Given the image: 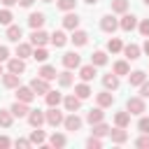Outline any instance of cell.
Returning <instances> with one entry per match:
<instances>
[{
  "label": "cell",
  "instance_id": "obj_1",
  "mask_svg": "<svg viewBox=\"0 0 149 149\" xmlns=\"http://www.w3.org/2000/svg\"><path fill=\"white\" fill-rule=\"evenodd\" d=\"M63 119H65V116H63V112H58V107H49V109L44 112V121H47L49 126H54V128L61 126Z\"/></svg>",
  "mask_w": 149,
  "mask_h": 149
},
{
  "label": "cell",
  "instance_id": "obj_2",
  "mask_svg": "<svg viewBox=\"0 0 149 149\" xmlns=\"http://www.w3.org/2000/svg\"><path fill=\"white\" fill-rule=\"evenodd\" d=\"M126 109L130 112V114H142L144 109H147V105H144V98L140 95V98H128V102H126Z\"/></svg>",
  "mask_w": 149,
  "mask_h": 149
},
{
  "label": "cell",
  "instance_id": "obj_3",
  "mask_svg": "<svg viewBox=\"0 0 149 149\" xmlns=\"http://www.w3.org/2000/svg\"><path fill=\"white\" fill-rule=\"evenodd\" d=\"M47 42H49V35H47L42 28H35V30L30 33V44H33V47H44Z\"/></svg>",
  "mask_w": 149,
  "mask_h": 149
},
{
  "label": "cell",
  "instance_id": "obj_4",
  "mask_svg": "<svg viewBox=\"0 0 149 149\" xmlns=\"http://www.w3.org/2000/svg\"><path fill=\"white\" fill-rule=\"evenodd\" d=\"M119 28L126 30V33H130V30L137 28V19H135L133 14H126V12H123V16H121V21H119Z\"/></svg>",
  "mask_w": 149,
  "mask_h": 149
},
{
  "label": "cell",
  "instance_id": "obj_5",
  "mask_svg": "<svg viewBox=\"0 0 149 149\" xmlns=\"http://www.w3.org/2000/svg\"><path fill=\"white\" fill-rule=\"evenodd\" d=\"M33 98H35V91L30 88V86H16V100H21V102H33Z\"/></svg>",
  "mask_w": 149,
  "mask_h": 149
},
{
  "label": "cell",
  "instance_id": "obj_6",
  "mask_svg": "<svg viewBox=\"0 0 149 149\" xmlns=\"http://www.w3.org/2000/svg\"><path fill=\"white\" fill-rule=\"evenodd\" d=\"M63 126H65V130H72V133H77V130L81 128V119H79L74 112H70V116H65V119H63Z\"/></svg>",
  "mask_w": 149,
  "mask_h": 149
},
{
  "label": "cell",
  "instance_id": "obj_7",
  "mask_svg": "<svg viewBox=\"0 0 149 149\" xmlns=\"http://www.w3.org/2000/svg\"><path fill=\"white\" fill-rule=\"evenodd\" d=\"M63 65H65V70H74V68H79V54H74V51H68V54H63Z\"/></svg>",
  "mask_w": 149,
  "mask_h": 149
},
{
  "label": "cell",
  "instance_id": "obj_8",
  "mask_svg": "<svg viewBox=\"0 0 149 149\" xmlns=\"http://www.w3.org/2000/svg\"><path fill=\"white\" fill-rule=\"evenodd\" d=\"M109 140L114 142V144H123L126 140H128V133H126V128H109Z\"/></svg>",
  "mask_w": 149,
  "mask_h": 149
},
{
  "label": "cell",
  "instance_id": "obj_9",
  "mask_svg": "<svg viewBox=\"0 0 149 149\" xmlns=\"http://www.w3.org/2000/svg\"><path fill=\"white\" fill-rule=\"evenodd\" d=\"M100 28H102L105 33H114V30L119 28V21H116L112 14H107V16H102V19H100Z\"/></svg>",
  "mask_w": 149,
  "mask_h": 149
},
{
  "label": "cell",
  "instance_id": "obj_10",
  "mask_svg": "<svg viewBox=\"0 0 149 149\" xmlns=\"http://www.w3.org/2000/svg\"><path fill=\"white\" fill-rule=\"evenodd\" d=\"M2 84H5L7 88H16V86L21 84V74H16V72H9V70H7V74L2 72Z\"/></svg>",
  "mask_w": 149,
  "mask_h": 149
},
{
  "label": "cell",
  "instance_id": "obj_11",
  "mask_svg": "<svg viewBox=\"0 0 149 149\" xmlns=\"http://www.w3.org/2000/svg\"><path fill=\"white\" fill-rule=\"evenodd\" d=\"M70 40H72V44H74V47H84V44L88 42V33H86V30H79V28H74Z\"/></svg>",
  "mask_w": 149,
  "mask_h": 149
},
{
  "label": "cell",
  "instance_id": "obj_12",
  "mask_svg": "<svg viewBox=\"0 0 149 149\" xmlns=\"http://www.w3.org/2000/svg\"><path fill=\"white\" fill-rule=\"evenodd\" d=\"M7 70H9V72H16V74L26 72V63H23V58H7Z\"/></svg>",
  "mask_w": 149,
  "mask_h": 149
},
{
  "label": "cell",
  "instance_id": "obj_13",
  "mask_svg": "<svg viewBox=\"0 0 149 149\" xmlns=\"http://www.w3.org/2000/svg\"><path fill=\"white\" fill-rule=\"evenodd\" d=\"M95 100H98V107H112V102H114V95H112V91H100L98 95H95Z\"/></svg>",
  "mask_w": 149,
  "mask_h": 149
},
{
  "label": "cell",
  "instance_id": "obj_14",
  "mask_svg": "<svg viewBox=\"0 0 149 149\" xmlns=\"http://www.w3.org/2000/svg\"><path fill=\"white\" fill-rule=\"evenodd\" d=\"M28 123H30L33 128H40V126L44 123V112H40V109H30V112H28Z\"/></svg>",
  "mask_w": 149,
  "mask_h": 149
},
{
  "label": "cell",
  "instance_id": "obj_15",
  "mask_svg": "<svg viewBox=\"0 0 149 149\" xmlns=\"http://www.w3.org/2000/svg\"><path fill=\"white\" fill-rule=\"evenodd\" d=\"M30 88L35 91V95H37V93H47V91H49V81L42 79V77H35V79L30 81Z\"/></svg>",
  "mask_w": 149,
  "mask_h": 149
},
{
  "label": "cell",
  "instance_id": "obj_16",
  "mask_svg": "<svg viewBox=\"0 0 149 149\" xmlns=\"http://www.w3.org/2000/svg\"><path fill=\"white\" fill-rule=\"evenodd\" d=\"M44 100H47L49 107H58V105L63 102V95H61L58 91H51V88H49V91L44 93Z\"/></svg>",
  "mask_w": 149,
  "mask_h": 149
},
{
  "label": "cell",
  "instance_id": "obj_17",
  "mask_svg": "<svg viewBox=\"0 0 149 149\" xmlns=\"http://www.w3.org/2000/svg\"><path fill=\"white\" fill-rule=\"evenodd\" d=\"M63 105H65L68 112H77V109L81 107V98H77V95H65V98H63Z\"/></svg>",
  "mask_w": 149,
  "mask_h": 149
},
{
  "label": "cell",
  "instance_id": "obj_18",
  "mask_svg": "<svg viewBox=\"0 0 149 149\" xmlns=\"http://www.w3.org/2000/svg\"><path fill=\"white\" fill-rule=\"evenodd\" d=\"M9 112H12L14 116H19V119H21V116H28V112H30V109H28V102H21V100H16V102L9 107Z\"/></svg>",
  "mask_w": 149,
  "mask_h": 149
},
{
  "label": "cell",
  "instance_id": "obj_19",
  "mask_svg": "<svg viewBox=\"0 0 149 149\" xmlns=\"http://www.w3.org/2000/svg\"><path fill=\"white\" fill-rule=\"evenodd\" d=\"M49 42L54 44V47H65V42H68V35L63 33V30H54V35H49Z\"/></svg>",
  "mask_w": 149,
  "mask_h": 149
},
{
  "label": "cell",
  "instance_id": "obj_20",
  "mask_svg": "<svg viewBox=\"0 0 149 149\" xmlns=\"http://www.w3.org/2000/svg\"><path fill=\"white\" fill-rule=\"evenodd\" d=\"M79 26V16L77 14H72V12H68L65 16H63V28H68V30H74Z\"/></svg>",
  "mask_w": 149,
  "mask_h": 149
},
{
  "label": "cell",
  "instance_id": "obj_21",
  "mask_svg": "<svg viewBox=\"0 0 149 149\" xmlns=\"http://www.w3.org/2000/svg\"><path fill=\"white\" fill-rule=\"evenodd\" d=\"M121 51L126 54V58H128V61H137V58H140V51H142V49H140L137 44H126V47H123Z\"/></svg>",
  "mask_w": 149,
  "mask_h": 149
},
{
  "label": "cell",
  "instance_id": "obj_22",
  "mask_svg": "<svg viewBox=\"0 0 149 149\" xmlns=\"http://www.w3.org/2000/svg\"><path fill=\"white\" fill-rule=\"evenodd\" d=\"M79 77H81V81H91V79L95 77V65H93V63H88V65L79 68Z\"/></svg>",
  "mask_w": 149,
  "mask_h": 149
},
{
  "label": "cell",
  "instance_id": "obj_23",
  "mask_svg": "<svg viewBox=\"0 0 149 149\" xmlns=\"http://www.w3.org/2000/svg\"><path fill=\"white\" fill-rule=\"evenodd\" d=\"M102 86H105L107 91H116V88H119V77H116L114 72H112V74H105V77H102Z\"/></svg>",
  "mask_w": 149,
  "mask_h": 149
},
{
  "label": "cell",
  "instance_id": "obj_24",
  "mask_svg": "<svg viewBox=\"0 0 149 149\" xmlns=\"http://www.w3.org/2000/svg\"><path fill=\"white\" fill-rule=\"evenodd\" d=\"M105 119V112H102V107H95V109H88V114H86V121L93 126V123H98V121H102Z\"/></svg>",
  "mask_w": 149,
  "mask_h": 149
},
{
  "label": "cell",
  "instance_id": "obj_25",
  "mask_svg": "<svg viewBox=\"0 0 149 149\" xmlns=\"http://www.w3.org/2000/svg\"><path fill=\"white\" fill-rule=\"evenodd\" d=\"M114 123L119 126V128H128V123H130V112L126 109V112H116L114 114Z\"/></svg>",
  "mask_w": 149,
  "mask_h": 149
},
{
  "label": "cell",
  "instance_id": "obj_26",
  "mask_svg": "<svg viewBox=\"0 0 149 149\" xmlns=\"http://www.w3.org/2000/svg\"><path fill=\"white\" fill-rule=\"evenodd\" d=\"M44 21H47V19H44V14H42V12H35V14H30V16H28V23H30V28H33V30H35V28H42V26H44Z\"/></svg>",
  "mask_w": 149,
  "mask_h": 149
},
{
  "label": "cell",
  "instance_id": "obj_27",
  "mask_svg": "<svg viewBox=\"0 0 149 149\" xmlns=\"http://www.w3.org/2000/svg\"><path fill=\"white\" fill-rule=\"evenodd\" d=\"M37 74H40L42 79H47V81H51V79H56V77H58V72H56V68H51V65H42Z\"/></svg>",
  "mask_w": 149,
  "mask_h": 149
},
{
  "label": "cell",
  "instance_id": "obj_28",
  "mask_svg": "<svg viewBox=\"0 0 149 149\" xmlns=\"http://www.w3.org/2000/svg\"><path fill=\"white\" fill-rule=\"evenodd\" d=\"M144 79H147L144 70H135V72H128V81H130V86H140Z\"/></svg>",
  "mask_w": 149,
  "mask_h": 149
},
{
  "label": "cell",
  "instance_id": "obj_29",
  "mask_svg": "<svg viewBox=\"0 0 149 149\" xmlns=\"http://www.w3.org/2000/svg\"><path fill=\"white\" fill-rule=\"evenodd\" d=\"M74 95H77V98H81V100H86V98L91 95V86H88L86 81L77 84V86H74Z\"/></svg>",
  "mask_w": 149,
  "mask_h": 149
},
{
  "label": "cell",
  "instance_id": "obj_30",
  "mask_svg": "<svg viewBox=\"0 0 149 149\" xmlns=\"http://www.w3.org/2000/svg\"><path fill=\"white\" fill-rule=\"evenodd\" d=\"M16 56H19V58H28V56H33V44L21 42V44L16 47Z\"/></svg>",
  "mask_w": 149,
  "mask_h": 149
},
{
  "label": "cell",
  "instance_id": "obj_31",
  "mask_svg": "<svg viewBox=\"0 0 149 149\" xmlns=\"http://www.w3.org/2000/svg\"><path fill=\"white\" fill-rule=\"evenodd\" d=\"M21 35H23V33H21V26H9V28H7V40H9V42H19Z\"/></svg>",
  "mask_w": 149,
  "mask_h": 149
},
{
  "label": "cell",
  "instance_id": "obj_32",
  "mask_svg": "<svg viewBox=\"0 0 149 149\" xmlns=\"http://www.w3.org/2000/svg\"><path fill=\"white\" fill-rule=\"evenodd\" d=\"M93 135H95V137H105V135H109V126L102 123V121L93 123Z\"/></svg>",
  "mask_w": 149,
  "mask_h": 149
},
{
  "label": "cell",
  "instance_id": "obj_33",
  "mask_svg": "<svg viewBox=\"0 0 149 149\" xmlns=\"http://www.w3.org/2000/svg\"><path fill=\"white\" fill-rule=\"evenodd\" d=\"M49 144L61 149V147H65V144H68V140H65V135H63V133H54V135L49 137Z\"/></svg>",
  "mask_w": 149,
  "mask_h": 149
},
{
  "label": "cell",
  "instance_id": "obj_34",
  "mask_svg": "<svg viewBox=\"0 0 149 149\" xmlns=\"http://www.w3.org/2000/svg\"><path fill=\"white\" fill-rule=\"evenodd\" d=\"M72 79H74V77H72V72H70V70H65V72H61V74H58V84H61L63 88L72 86Z\"/></svg>",
  "mask_w": 149,
  "mask_h": 149
},
{
  "label": "cell",
  "instance_id": "obj_35",
  "mask_svg": "<svg viewBox=\"0 0 149 149\" xmlns=\"http://www.w3.org/2000/svg\"><path fill=\"white\" fill-rule=\"evenodd\" d=\"M112 12H114V14L128 12V0H112Z\"/></svg>",
  "mask_w": 149,
  "mask_h": 149
},
{
  "label": "cell",
  "instance_id": "obj_36",
  "mask_svg": "<svg viewBox=\"0 0 149 149\" xmlns=\"http://www.w3.org/2000/svg\"><path fill=\"white\" fill-rule=\"evenodd\" d=\"M12 119H14V114L9 109H0V126L2 128H9L12 126Z\"/></svg>",
  "mask_w": 149,
  "mask_h": 149
},
{
  "label": "cell",
  "instance_id": "obj_37",
  "mask_svg": "<svg viewBox=\"0 0 149 149\" xmlns=\"http://www.w3.org/2000/svg\"><path fill=\"white\" fill-rule=\"evenodd\" d=\"M128 72H130V68H128V63H126V61H116V63H114V74H116V77L128 74Z\"/></svg>",
  "mask_w": 149,
  "mask_h": 149
},
{
  "label": "cell",
  "instance_id": "obj_38",
  "mask_svg": "<svg viewBox=\"0 0 149 149\" xmlns=\"http://www.w3.org/2000/svg\"><path fill=\"white\" fill-rule=\"evenodd\" d=\"M123 49V44H121V40L119 37H112L109 42H107V51H112V54H119Z\"/></svg>",
  "mask_w": 149,
  "mask_h": 149
},
{
  "label": "cell",
  "instance_id": "obj_39",
  "mask_svg": "<svg viewBox=\"0 0 149 149\" xmlns=\"http://www.w3.org/2000/svg\"><path fill=\"white\" fill-rule=\"evenodd\" d=\"M91 63H93L95 68H98V65H105V63H107V54H105V51H95V54L91 56Z\"/></svg>",
  "mask_w": 149,
  "mask_h": 149
},
{
  "label": "cell",
  "instance_id": "obj_40",
  "mask_svg": "<svg viewBox=\"0 0 149 149\" xmlns=\"http://www.w3.org/2000/svg\"><path fill=\"white\" fill-rule=\"evenodd\" d=\"M56 5H58V9H63V12H72V9L77 7V0H58Z\"/></svg>",
  "mask_w": 149,
  "mask_h": 149
},
{
  "label": "cell",
  "instance_id": "obj_41",
  "mask_svg": "<svg viewBox=\"0 0 149 149\" xmlns=\"http://www.w3.org/2000/svg\"><path fill=\"white\" fill-rule=\"evenodd\" d=\"M33 58H35V61H40V63H44V61L49 58V54H47V49H44V47H37V49L33 51Z\"/></svg>",
  "mask_w": 149,
  "mask_h": 149
},
{
  "label": "cell",
  "instance_id": "obj_42",
  "mask_svg": "<svg viewBox=\"0 0 149 149\" xmlns=\"http://www.w3.org/2000/svg\"><path fill=\"white\" fill-rule=\"evenodd\" d=\"M30 142H33V144H44V133H42L40 128L33 130V133H30Z\"/></svg>",
  "mask_w": 149,
  "mask_h": 149
},
{
  "label": "cell",
  "instance_id": "obj_43",
  "mask_svg": "<svg viewBox=\"0 0 149 149\" xmlns=\"http://www.w3.org/2000/svg\"><path fill=\"white\" fill-rule=\"evenodd\" d=\"M12 19H14V16H12V12H9V9H0V23H2V26H9V23H12Z\"/></svg>",
  "mask_w": 149,
  "mask_h": 149
},
{
  "label": "cell",
  "instance_id": "obj_44",
  "mask_svg": "<svg viewBox=\"0 0 149 149\" xmlns=\"http://www.w3.org/2000/svg\"><path fill=\"white\" fill-rule=\"evenodd\" d=\"M135 147H140V149H147V147H149V133H142V135L135 140Z\"/></svg>",
  "mask_w": 149,
  "mask_h": 149
},
{
  "label": "cell",
  "instance_id": "obj_45",
  "mask_svg": "<svg viewBox=\"0 0 149 149\" xmlns=\"http://www.w3.org/2000/svg\"><path fill=\"white\" fill-rule=\"evenodd\" d=\"M137 130H140V133H149V116H142V114H140V121H137Z\"/></svg>",
  "mask_w": 149,
  "mask_h": 149
},
{
  "label": "cell",
  "instance_id": "obj_46",
  "mask_svg": "<svg viewBox=\"0 0 149 149\" xmlns=\"http://www.w3.org/2000/svg\"><path fill=\"white\" fill-rule=\"evenodd\" d=\"M86 147H88V149H100V147H102V142H100V137H95V135H93V137H88V140H86Z\"/></svg>",
  "mask_w": 149,
  "mask_h": 149
},
{
  "label": "cell",
  "instance_id": "obj_47",
  "mask_svg": "<svg viewBox=\"0 0 149 149\" xmlns=\"http://www.w3.org/2000/svg\"><path fill=\"white\" fill-rule=\"evenodd\" d=\"M137 28H140V35H142V37H149V19H144Z\"/></svg>",
  "mask_w": 149,
  "mask_h": 149
},
{
  "label": "cell",
  "instance_id": "obj_48",
  "mask_svg": "<svg viewBox=\"0 0 149 149\" xmlns=\"http://www.w3.org/2000/svg\"><path fill=\"white\" fill-rule=\"evenodd\" d=\"M140 95H142V98H149V81H147V79L140 84Z\"/></svg>",
  "mask_w": 149,
  "mask_h": 149
},
{
  "label": "cell",
  "instance_id": "obj_49",
  "mask_svg": "<svg viewBox=\"0 0 149 149\" xmlns=\"http://www.w3.org/2000/svg\"><path fill=\"white\" fill-rule=\"evenodd\" d=\"M14 144H16V147H23V149H28V147H33V142H30V140H23V137H19V140H16Z\"/></svg>",
  "mask_w": 149,
  "mask_h": 149
},
{
  "label": "cell",
  "instance_id": "obj_50",
  "mask_svg": "<svg viewBox=\"0 0 149 149\" xmlns=\"http://www.w3.org/2000/svg\"><path fill=\"white\" fill-rule=\"evenodd\" d=\"M9 144H12V140H9V137H5V135H0V149H7Z\"/></svg>",
  "mask_w": 149,
  "mask_h": 149
},
{
  "label": "cell",
  "instance_id": "obj_51",
  "mask_svg": "<svg viewBox=\"0 0 149 149\" xmlns=\"http://www.w3.org/2000/svg\"><path fill=\"white\" fill-rule=\"evenodd\" d=\"M7 58H9V49H7V47H0V63L7 61Z\"/></svg>",
  "mask_w": 149,
  "mask_h": 149
},
{
  "label": "cell",
  "instance_id": "obj_52",
  "mask_svg": "<svg viewBox=\"0 0 149 149\" xmlns=\"http://www.w3.org/2000/svg\"><path fill=\"white\" fill-rule=\"evenodd\" d=\"M33 2H35V0H19V5H21V7H30Z\"/></svg>",
  "mask_w": 149,
  "mask_h": 149
},
{
  "label": "cell",
  "instance_id": "obj_53",
  "mask_svg": "<svg viewBox=\"0 0 149 149\" xmlns=\"http://www.w3.org/2000/svg\"><path fill=\"white\" fill-rule=\"evenodd\" d=\"M142 51H144V54H147V56H149V37H147V40H144V44H142Z\"/></svg>",
  "mask_w": 149,
  "mask_h": 149
},
{
  "label": "cell",
  "instance_id": "obj_54",
  "mask_svg": "<svg viewBox=\"0 0 149 149\" xmlns=\"http://www.w3.org/2000/svg\"><path fill=\"white\" fill-rule=\"evenodd\" d=\"M0 2H2V5H5V7H12V5H16V2H19V0H0Z\"/></svg>",
  "mask_w": 149,
  "mask_h": 149
},
{
  "label": "cell",
  "instance_id": "obj_55",
  "mask_svg": "<svg viewBox=\"0 0 149 149\" xmlns=\"http://www.w3.org/2000/svg\"><path fill=\"white\" fill-rule=\"evenodd\" d=\"M84 2H86V5H95L98 0H84Z\"/></svg>",
  "mask_w": 149,
  "mask_h": 149
},
{
  "label": "cell",
  "instance_id": "obj_56",
  "mask_svg": "<svg viewBox=\"0 0 149 149\" xmlns=\"http://www.w3.org/2000/svg\"><path fill=\"white\" fill-rule=\"evenodd\" d=\"M142 2H144V5H147V7H149V0H142Z\"/></svg>",
  "mask_w": 149,
  "mask_h": 149
},
{
  "label": "cell",
  "instance_id": "obj_57",
  "mask_svg": "<svg viewBox=\"0 0 149 149\" xmlns=\"http://www.w3.org/2000/svg\"><path fill=\"white\" fill-rule=\"evenodd\" d=\"M0 74H2V65H0Z\"/></svg>",
  "mask_w": 149,
  "mask_h": 149
},
{
  "label": "cell",
  "instance_id": "obj_58",
  "mask_svg": "<svg viewBox=\"0 0 149 149\" xmlns=\"http://www.w3.org/2000/svg\"><path fill=\"white\" fill-rule=\"evenodd\" d=\"M42 2H51V0H42Z\"/></svg>",
  "mask_w": 149,
  "mask_h": 149
}]
</instances>
